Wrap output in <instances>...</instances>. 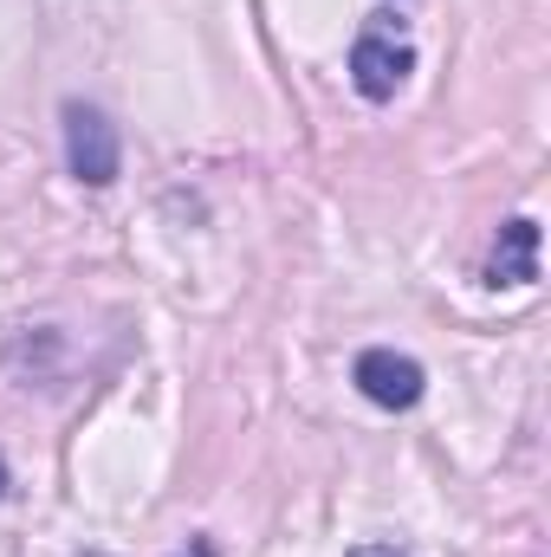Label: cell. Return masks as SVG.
Here are the masks:
<instances>
[{
	"instance_id": "obj_3",
	"label": "cell",
	"mask_w": 551,
	"mask_h": 557,
	"mask_svg": "<svg viewBox=\"0 0 551 557\" xmlns=\"http://www.w3.org/2000/svg\"><path fill=\"white\" fill-rule=\"evenodd\" d=\"M351 376H357V389H364L377 409H415V403H421V389H428L421 363L403 357V350H364Z\"/></svg>"
},
{
	"instance_id": "obj_2",
	"label": "cell",
	"mask_w": 551,
	"mask_h": 557,
	"mask_svg": "<svg viewBox=\"0 0 551 557\" xmlns=\"http://www.w3.org/2000/svg\"><path fill=\"white\" fill-rule=\"evenodd\" d=\"M65 162L85 188H111L118 169H124V149H118V124L98 111V104H65Z\"/></svg>"
},
{
	"instance_id": "obj_6",
	"label": "cell",
	"mask_w": 551,
	"mask_h": 557,
	"mask_svg": "<svg viewBox=\"0 0 551 557\" xmlns=\"http://www.w3.org/2000/svg\"><path fill=\"white\" fill-rule=\"evenodd\" d=\"M351 557H396L390 545H364V552H351Z\"/></svg>"
},
{
	"instance_id": "obj_4",
	"label": "cell",
	"mask_w": 551,
	"mask_h": 557,
	"mask_svg": "<svg viewBox=\"0 0 551 557\" xmlns=\"http://www.w3.org/2000/svg\"><path fill=\"white\" fill-rule=\"evenodd\" d=\"M539 278V221H506L487 260V285H532Z\"/></svg>"
},
{
	"instance_id": "obj_1",
	"label": "cell",
	"mask_w": 551,
	"mask_h": 557,
	"mask_svg": "<svg viewBox=\"0 0 551 557\" xmlns=\"http://www.w3.org/2000/svg\"><path fill=\"white\" fill-rule=\"evenodd\" d=\"M409 72H415V52H409V39H403V26H390V13H377L357 33V46H351V85L370 104H390Z\"/></svg>"
},
{
	"instance_id": "obj_7",
	"label": "cell",
	"mask_w": 551,
	"mask_h": 557,
	"mask_svg": "<svg viewBox=\"0 0 551 557\" xmlns=\"http://www.w3.org/2000/svg\"><path fill=\"white\" fill-rule=\"evenodd\" d=\"M0 499H7V467H0Z\"/></svg>"
},
{
	"instance_id": "obj_5",
	"label": "cell",
	"mask_w": 551,
	"mask_h": 557,
	"mask_svg": "<svg viewBox=\"0 0 551 557\" xmlns=\"http://www.w3.org/2000/svg\"><path fill=\"white\" fill-rule=\"evenodd\" d=\"M182 557H215V545H208V539H188V552Z\"/></svg>"
}]
</instances>
